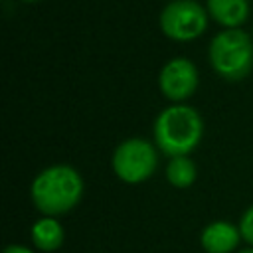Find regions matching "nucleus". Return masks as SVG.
Listing matches in <instances>:
<instances>
[{
  "mask_svg": "<svg viewBox=\"0 0 253 253\" xmlns=\"http://www.w3.org/2000/svg\"><path fill=\"white\" fill-rule=\"evenodd\" d=\"M198 170L190 156H174L166 164V180L174 188H190L196 182Z\"/></svg>",
  "mask_w": 253,
  "mask_h": 253,
  "instance_id": "obj_10",
  "label": "nucleus"
},
{
  "mask_svg": "<svg viewBox=\"0 0 253 253\" xmlns=\"http://www.w3.org/2000/svg\"><path fill=\"white\" fill-rule=\"evenodd\" d=\"M239 239H241L239 225L225 219L208 223L200 233V245L204 247L206 253H231L237 249Z\"/></svg>",
  "mask_w": 253,
  "mask_h": 253,
  "instance_id": "obj_7",
  "label": "nucleus"
},
{
  "mask_svg": "<svg viewBox=\"0 0 253 253\" xmlns=\"http://www.w3.org/2000/svg\"><path fill=\"white\" fill-rule=\"evenodd\" d=\"M208 10L198 0H172L160 12V30L168 40L194 42L208 28Z\"/></svg>",
  "mask_w": 253,
  "mask_h": 253,
  "instance_id": "obj_5",
  "label": "nucleus"
},
{
  "mask_svg": "<svg viewBox=\"0 0 253 253\" xmlns=\"http://www.w3.org/2000/svg\"><path fill=\"white\" fill-rule=\"evenodd\" d=\"M22 2H40V0H22Z\"/></svg>",
  "mask_w": 253,
  "mask_h": 253,
  "instance_id": "obj_14",
  "label": "nucleus"
},
{
  "mask_svg": "<svg viewBox=\"0 0 253 253\" xmlns=\"http://www.w3.org/2000/svg\"><path fill=\"white\" fill-rule=\"evenodd\" d=\"M30 235H32V243L36 245V249L45 251V253L57 251L65 239L61 221L51 215H42L40 219H36L30 229Z\"/></svg>",
  "mask_w": 253,
  "mask_h": 253,
  "instance_id": "obj_9",
  "label": "nucleus"
},
{
  "mask_svg": "<svg viewBox=\"0 0 253 253\" xmlns=\"http://www.w3.org/2000/svg\"><path fill=\"white\" fill-rule=\"evenodd\" d=\"M198 69L186 57H174L166 61L158 73V89L172 103L190 99L198 89Z\"/></svg>",
  "mask_w": 253,
  "mask_h": 253,
  "instance_id": "obj_6",
  "label": "nucleus"
},
{
  "mask_svg": "<svg viewBox=\"0 0 253 253\" xmlns=\"http://www.w3.org/2000/svg\"><path fill=\"white\" fill-rule=\"evenodd\" d=\"M2 253H34L30 247H26V245H8Z\"/></svg>",
  "mask_w": 253,
  "mask_h": 253,
  "instance_id": "obj_12",
  "label": "nucleus"
},
{
  "mask_svg": "<svg viewBox=\"0 0 253 253\" xmlns=\"http://www.w3.org/2000/svg\"><path fill=\"white\" fill-rule=\"evenodd\" d=\"M113 172L125 184L146 182L158 166V148L146 138H126L113 152Z\"/></svg>",
  "mask_w": 253,
  "mask_h": 253,
  "instance_id": "obj_4",
  "label": "nucleus"
},
{
  "mask_svg": "<svg viewBox=\"0 0 253 253\" xmlns=\"http://www.w3.org/2000/svg\"><path fill=\"white\" fill-rule=\"evenodd\" d=\"M208 55L211 69L219 77L239 81L253 69V40L241 28L221 30L210 42Z\"/></svg>",
  "mask_w": 253,
  "mask_h": 253,
  "instance_id": "obj_3",
  "label": "nucleus"
},
{
  "mask_svg": "<svg viewBox=\"0 0 253 253\" xmlns=\"http://www.w3.org/2000/svg\"><path fill=\"white\" fill-rule=\"evenodd\" d=\"M239 231H241V239H245L253 247V206H249L243 211L239 219Z\"/></svg>",
  "mask_w": 253,
  "mask_h": 253,
  "instance_id": "obj_11",
  "label": "nucleus"
},
{
  "mask_svg": "<svg viewBox=\"0 0 253 253\" xmlns=\"http://www.w3.org/2000/svg\"><path fill=\"white\" fill-rule=\"evenodd\" d=\"M237 253H253V247L249 245V247H243V249H239Z\"/></svg>",
  "mask_w": 253,
  "mask_h": 253,
  "instance_id": "obj_13",
  "label": "nucleus"
},
{
  "mask_svg": "<svg viewBox=\"0 0 253 253\" xmlns=\"http://www.w3.org/2000/svg\"><path fill=\"white\" fill-rule=\"evenodd\" d=\"M202 136L204 121L200 113L184 103H174L162 109L152 125L154 144L168 158L188 156L200 146Z\"/></svg>",
  "mask_w": 253,
  "mask_h": 253,
  "instance_id": "obj_1",
  "label": "nucleus"
},
{
  "mask_svg": "<svg viewBox=\"0 0 253 253\" xmlns=\"http://www.w3.org/2000/svg\"><path fill=\"white\" fill-rule=\"evenodd\" d=\"M166 2H172V0H166Z\"/></svg>",
  "mask_w": 253,
  "mask_h": 253,
  "instance_id": "obj_15",
  "label": "nucleus"
},
{
  "mask_svg": "<svg viewBox=\"0 0 253 253\" xmlns=\"http://www.w3.org/2000/svg\"><path fill=\"white\" fill-rule=\"evenodd\" d=\"M208 14L223 28H241L249 18V0H206Z\"/></svg>",
  "mask_w": 253,
  "mask_h": 253,
  "instance_id": "obj_8",
  "label": "nucleus"
},
{
  "mask_svg": "<svg viewBox=\"0 0 253 253\" xmlns=\"http://www.w3.org/2000/svg\"><path fill=\"white\" fill-rule=\"evenodd\" d=\"M30 196L40 213L59 217L81 202L83 178L69 164H51L34 178Z\"/></svg>",
  "mask_w": 253,
  "mask_h": 253,
  "instance_id": "obj_2",
  "label": "nucleus"
}]
</instances>
